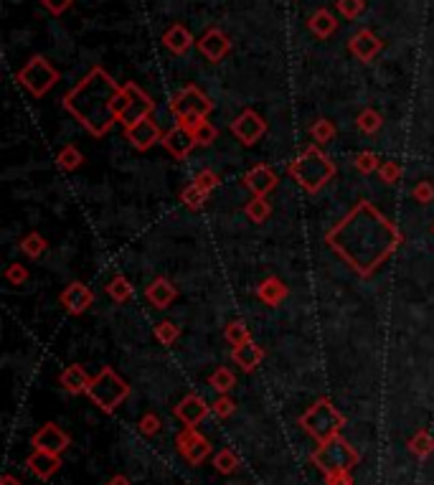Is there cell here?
I'll return each instance as SVG.
<instances>
[{"instance_id":"cell-1","label":"cell","mask_w":434,"mask_h":485,"mask_svg":"<svg viewBox=\"0 0 434 485\" xmlns=\"http://www.w3.org/2000/svg\"><path fill=\"white\" fill-rule=\"evenodd\" d=\"M325 241L353 272L371 277L397 252L402 234L373 203L361 201L327 232Z\"/></svg>"},{"instance_id":"cell-2","label":"cell","mask_w":434,"mask_h":485,"mask_svg":"<svg viewBox=\"0 0 434 485\" xmlns=\"http://www.w3.org/2000/svg\"><path fill=\"white\" fill-rule=\"evenodd\" d=\"M122 104H125V87L114 82L102 66L89 69L82 82L74 84L64 97L66 112L74 114L95 138L107 133L114 122H120Z\"/></svg>"},{"instance_id":"cell-3","label":"cell","mask_w":434,"mask_h":485,"mask_svg":"<svg viewBox=\"0 0 434 485\" xmlns=\"http://www.w3.org/2000/svg\"><path fill=\"white\" fill-rule=\"evenodd\" d=\"M289 176L300 183V188L305 191V193H318V191L325 188L327 183L333 181L335 163L327 158L318 145H310L292 160Z\"/></svg>"},{"instance_id":"cell-4","label":"cell","mask_w":434,"mask_h":485,"mask_svg":"<svg viewBox=\"0 0 434 485\" xmlns=\"http://www.w3.org/2000/svg\"><path fill=\"white\" fill-rule=\"evenodd\" d=\"M300 427L313 437L318 445L340 437V429L346 427V417L335 409L327 399H318L305 414L300 417Z\"/></svg>"},{"instance_id":"cell-5","label":"cell","mask_w":434,"mask_h":485,"mask_svg":"<svg viewBox=\"0 0 434 485\" xmlns=\"http://www.w3.org/2000/svg\"><path fill=\"white\" fill-rule=\"evenodd\" d=\"M87 397L92 399L102 412H114L127 397H130V386H127V381L114 371V369L104 366V369H102L100 373H95L92 381H89Z\"/></svg>"},{"instance_id":"cell-6","label":"cell","mask_w":434,"mask_h":485,"mask_svg":"<svg viewBox=\"0 0 434 485\" xmlns=\"http://www.w3.org/2000/svg\"><path fill=\"white\" fill-rule=\"evenodd\" d=\"M211 109H214V102L208 100L195 84H188V87L178 89L173 102H170V112H173L176 122L186 127H193L195 122L208 120Z\"/></svg>"},{"instance_id":"cell-7","label":"cell","mask_w":434,"mask_h":485,"mask_svg":"<svg viewBox=\"0 0 434 485\" xmlns=\"http://www.w3.org/2000/svg\"><path fill=\"white\" fill-rule=\"evenodd\" d=\"M313 465L318 467V470H323V473H340V470H348L351 473V467L358 465L361 455L356 453V448H353L351 442H346L343 437H333V440L323 442V445H318V450L313 453Z\"/></svg>"},{"instance_id":"cell-8","label":"cell","mask_w":434,"mask_h":485,"mask_svg":"<svg viewBox=\"0 0 434 485\" xmlns=\"http://www.w3.org/2000/svg\"><path fill=\"white\" fill-rule=\"evenodd\" d=\"M18 82L23 84L33 97H44L46 92L59 82V71L51 66L49 59L33 56V59H28V64L18 71Z\"/></svg>"},{"instance_id":"cell-9","label":"cell","mask_w":434,"mask_h":485,"mask_svg":"<svg viewBox=\"0 0 434 485\" xmlns=\"http://www.w3.org/2000/svg\"><path fill=\"white\" fill-rule=\"evenodd\" d=\"M152 109H155V102L150 100L147 92L138 87V84H125V104H122V112H120V122L125 127L135 125V122L150 117Z\"/></svg>"},{"instance_id":"cell-10","label":"cell","mask_w":434,"mask_h":485,"mask_svg":"<svg viewBox=\"0 0 434 485\" xmlns=\"http://www.w3.org/2000/svg\"><path fill=\"white\" fill-rule=\"evenodd\" d=\"M176 445H178V453H181L191 465H201L208 455H211V442H208L201 432H195L193 427H186L183 432H178Z\"/></svg>"},{"instance_id":"cell-11","label":"cell","mask_w":434,"mask_h":485,"mask_svg":"<svg viewBox=\"0 0 434 485\" xmlns=\"http://www.w3.org/2000/svg\"><path fill=\"white\" fill-rule=\"evenodd\" d=\"M231 133H234V138L239 140V143H244V145H254V143H259V140L265 138L267 122L262 120L254 109H244V112L231 122Z\"/></svg>"},{"instance_id":"cell-12","label":"cell","mask_w":434,"mask_h":485,"mask_svg":"<svg viewBox=\"0 0 434 485\" xmlns=\"http://www.w3.org/2000/svg\"><path fill=\"white\" fill-rule=\"evenodd\" d=\"M69 435L64 432L61 427H56L54 422H46L41 429H36L31 437V445L36 450H44V453L51 455H61L64 450L69 448Z\"/></svg>"},{"instance_id":"cell-13","label":"cell","mask_w":434,"mask_h":485,"mask_svg":"<svg viewBox=\"0 0 434 485\" xmlns=\"http://www.w3.org/2000/svg\"><path fill=\"white\" fill-rule=\"evenodd\" d=\"M125 138L127 143H133L135 150H150L155 143L163 140V133H160V127L152 117H145V120L125 127Z\"/></svg>"},{"instance_id":"cell-14","label":"cell","mask_w":434,"mask_h":485,"mask_svg":"<svg viewBox=\"0 0 434 485\" xmlns=\"http://www.w3.org/2000/svg\"><path fill=\"white\" fill-rule=\"evenodd\" d=\"M195 49L201 51V56L208 59V61H221L231 51V41L221 28H208L198 41H195Z\"/></svg>"},{"instance_id":"cell-15","label":"cell","mask_w":434,"mask_h":485,"mask_svg":"<svg viewBox=\"0 0 434 485\" xmlns=\"http://www.w3.org/2000/svg\"><path fill=\"white\" fill-rule=\"evenodd\" d=\"M165 145V150L173 155V158H188L191 150L195 148V138H193V130L186 125H176L170 127L168 133L163 135V140H160Z\"/></svg>"},{"instance_id":"cell-16","label":"cell","mask_w":434,"mask_h":485,"mask_svg":"<svg viewBox=\"0 0 434 485\" xmlns=\"http://www.w3.org/2000/svg\"><path fill=\"white\" fill-rule=\"evenodd\" d=\"M173 414L181 419L186 427H195L198 422H203L208 414V404L203 402L198 394H188V397H183L181 402L173 407Z\"/></svg>"},{"instance_id":"cell-17","label":"cell","mask_w":434,"mask_h":485,"mask_svg":"<svg viewBox=\"0 0 434 485\" xmlns=\"http://www.w3.org/2000/svg\"><path fill=\"white\" fill-rule=\"evenodd\" d=\"M381 38L376 36L373 31H368V28H361L358 33H353L351 41H348V49H351V54L358 61H371L373 56H376L378 51H381Z\"/></svg>"},{"instance_id":"cell-18","label":"cell","mask_w":434,"mask_h":485,"mask_svg":"<svg viewBox=\"0 0 434 485\" xmlns=\"http://www.w3.org/2000/svg\"><path fill=\"white\" fill-rule=\"evenodd\" d=\"M244 186L252 191L254 196H270L272 191L277 188V176L270 165H254L249 173L244 176Z\"/></svg>"},{"instance_id":"cell-19","label":"cell","mask_w":434,"mask_h":485,"mask_svg":"<svg viewBox=\"0 0 434 485\" xmlns=\"http://www.w3.org/2000/svg\"><path fill=\"white\" fill-rule=\"evenodd\" d=\"M92 303H95V295H92V290L82 282H71L69 287L61 292V305L69 310L71 316H82Z\"/></svg>"},{"instance_id":"cell-20","label":"cell","mask_w":434,"mask_h":485,"mask_svg":"<svg viewBox=\"0 0 434 485\" xmlns=\"http://www.w3.org/2000/svg\"><path fill=\"white\" fill-rule=\"evenodd\" d=\"M25 467H28L38 480H49L51 475L61 467V455H51V453H44V450H33V453L28 455V460H25Z\"/></svg>"},{"instance_id":"cell-21","label":"cell","mask_w":434,"mask_h":485,"mask_svg":"<svg viewBox=\"0 0 434 485\" xmlns=\"http://www.w3.org/2000/svg\"><path fill=\"white\" fill-rule=\"evenodd\" d=\"M231 359H234V364L239 366L241 371L249 373V371H254L262 361H265V348L257 346L254 340H246V343H241V346H234Z\"/></svg>"},{"instance_id":"cell-22","label":"cell","mask_w":434,"mask_h":485,"mask_svg":"<svg viewBox=\"0 0 434 485\" xmlns=\"http://www.w3.org/2000/svg\"><path fill=\"white\" fill-rule=\"evenodd\" d=\"M145 297L150 300L152 308L165 310V308H170V303H173V300L178 297V290L173 287V282H170V280L157 277V280H152L150 287L145 290Z\"/></svg>"},{"instance_id":"cell-23","label":"cell","mask_w":434,"mask_h":485,"mask_svg":"<svg viewBox=\"0 0 434 485\" xmlns=\"http://www.w3.org/2000/svg\"><path fill=\"white\" fill-rule=\"evenodd\" d=\"M163 44H165V49H168V51H173V54H178V56H181V54H186V51H188L195 41H193V36H191V31L186 28V25L173 23L168 31L163 33Z\"/></svg>"},{"instance_id":"cell-24","label":"cell","mask_w":434,"mask_h":485,"mask_svg":"<svg viewBox=\"0 0 434 485\" xmlns=\"http://www.w3.org/2000/svg\"><path fill=\"white\" fill-rule=\"evenodd\" d=\"M257 297L265 305H270V308H277L284 297H287V285H284L279 277H267V280H262V282H259Z\"/></svg>"},{"instance_id":"cell-25","label":"cell","mask_w":434,"mask_h":485,"mask_svg":"<svg viewBox=\"0 0 434 485\" xmlns=\"http://www.w3.org/2000/svg\"><path fill=\"white\" fill-rule=\"evenodd\" d=\"M59 381H61V386L69 391V394H82V391L89 389V381H92V376H89V373L84 371L79 364H71V366H66V369L61 371Z\"/></svg>"},{"instance_id":"cell-26","label":"cell","mask_w":434,"mask_h":485,"mask_svg":"<svg viewBox=\"0 0 434 485\" xmlns=\"http://www.w3.org/2000/svg\"><path fill=\"white\" fill-rule=\"evenodd\" d=\"M308 28L315 33L318 38H330L335 31H338V20H335V16L327 8H318V11L310 16L308 20Z\"/></svg>"},{"instance_id":"cell-27","label":"cell","mask_w":434,"mask_h":485,"mask_svg":"<svg viewBox=\"0 0 434 485\" xmlns=\"http://www.w3.org/2000/svg\"><path fill=\"white\" fill-rule=\"evenodd\" d=\"M244 214H246V219L254 221V224H265V221L270 219V214H272V206H270V201H267L265 196H254L252 201L246 203Z\"/></svg>"},{"instance_id":"cell-28","label":"cell","mask_w":434,"mask_h":485,"mask_svg":"<svg viewBox=\"0 0 434 485\" xmlns=\"http://www.w3.org/2000/svg\"><path fill=\"white\" fill-rule=\"evenodd\" d=\"M208 386L214 391H219V394H227V391H231L234 386H236V376H234L231 369L221 366V369H216V371L208 376Z\"/></svg>"},{"instance_id":"cell-29","label":"cell","mask_w":434,"mask_h":485,"mask_svg":"<svg viewBox=\"0 0 434 485\" xmlns=\"http://www.w3.org/2000/svg\"><path fill=\"white\" fill-rule=\"evenodd\" d=\"M409 450L416 457H429L434 453V437L429 435L427 429H419L414 437L409 440Z\"/></svg>"},{"instance_id":"cell-30","label":"cell","mask_w":434,"mask_h":485,"mask_svg":"<svg viewBox=\"0 0 434 485\" xmlns=\"http://www.w3.org/2000/svg\"><path fill=\"white\" fill-rule=\"evenodd\" d=\"M356 125H358L361 133L366 135H376L378 130H381V125H384V117L376 112V109H363V112L358 114V120H356Z\"/></svg>"},{"instance_id":"cell-31","label":"cell","mask_w":434,"mask_h":485,"mask_svg":"<svg viewBox=\"0 0 434 485\" xmlns=\"http://www.w3.org/2000/svg\"><path fill=\"white\" fill-rule=\"evenodd\" d=\"M193 138H195V145H211V143H216V135H219V130L214 127V122H208V120H201V122H195L193 127Z\"/></svg>"},{"instance_id":"cell-32","label":"cell","mask_w":434,"mask_h":485,"mask_svg":"<svg viewBox=\"0 0 434 485\" xmlns=\"http://www.w3.org/2000/svg\"><path fill=\"white\" fill-rule=\"evenodd\" d=\"M107 292H109V297H112L114 303H127V300H130V297H133V285L127 282L125 277H120V275H117V277H112V282L107 285Z\"/></svg>"},{"instance_id":"cell-33","label":"cell","mask_w":434,"mask_h":485,"mask_svg":"<svg viewBox=\"0 0 434 485\" xmlns=\"http://www.w3.org/2000/svg\"><path fill=\"white\" fill-rule=\"evenodd\" d=\"M44 249H46V239L41 236V234H36V232H31L28 236H23V239H20V252H23L25 257L36 259V257H41V254H44Z\"/></svg>"},{"instance_id":"cell-34","label":"cell","mask_w":434,"mask_h":485,"mask_svg":"<svg viewBox=\"0 0 434 485\" xmlns=\"http://www.w3.org/2000/svg\"><path fill=\"white\" fill-rule=\"evenodd\" d=\"M214 467L219 470L221 475H231L236 467H239V457L231 453V450H219V453L214 455Z\"/></svg>"},{"instance_id":"cell-35","label":"cell","mask_w":434,"mask_h":485,"mask_svg":"<svg viewBox=\"0 0 434 485\" xmlns=\"http://www.w3.org/2000/svg\"><path fill=\"white\" fill-rule=\"evenodd\" d=\"M56 163L61 165L64 170H76L79 165L84 163V158H82V152L76 150L74 145H66V148H61V150H59Z\"/></svg>"},{"instance_id":"cell-36","label":"cell","mask_w":434,"mask_h":485,"mask_svg":"<svg viewBox=\"0 0 434 485\" xmlns=\"http://www.w3.org/2000/svg\"><path fill=\"white\" fill-rule=\"evenodd\" d=\"M181 201L186 203L188 208H201L203 203L208 201V191H203V188H198L195 183H191L188 188H183V193H181Z\"/></svg>"},{"instance_id":"cell-37","label":"cell","mask_w":434,"mask_h":485,"mask_svg":"<svg viewBox=\"0 0 434 485\" xmlns=\"http://www.w3.org/2000/svg\"><path fill=\"white\" fill-rule=\"evenodd\" d=\"M310 135H313V140L318 145L330 143V140L335 138V125L330 120H318V122H313V127H310Z\"/></svg>"},{"instance_id":"cell-38","label":"cell","mask_w":434,"mask_h":485,"mask_svg":"<svg viewBox=\"0 0 434 485\" xmlns=\"http://www.w3.org/2000/svg\"><path fill=\"white\" fill-rule=\"evenodd\" d=\"M224 335H227V340L231 343V346H241V343H246L249 338V328L244 325L241 321H234L227 325V330H224Z\"/></svg>"},{"instance_id":"cell-39","label":"cell","mask_w":434,"mask_h":485,"mask_svg":"<svg viewBox=\"0 0 434 485\" xmlns=\"http://www.w3.org/2000/svg\"><path fill=\"white\" fill-rule=\"evenodd\" d=\"M181 335V328L176 325V323H170V321H160L155 323V338L163 343V346H170L173 340Z\"/></svg>"},{"instance_id":"cell-40","label":"cell","mask_w":434,"mask_h":485,"mask_svg":"<svg viewBox=\"0 0 434 485\" xmlns=\"http://www.w3.org/2000/svg\"><path fill=\"white\" fill-rule=\"evenodd\" d=\"M335 8H338L340 16H346L348 20H353L363 13L366 0H335Z\"/></svg>"},{"instance_id":"cell-41","label":"cell","mask_w":434,"mask_h":485,"mask_svg":"<svg viewBox=\"0 0 434 485\" xmlns=\"http://www.w3.org/2000/svg\"><path fill=\"white\" fill-rule=\"evenodd\" d=\"M411 198H414L416 203H432L434 201V183H429V181H419L414 186V191H411Z\"/></svg>"},{"instance_id":"cell-42","label":"cell","mask_w":434,"mask_h":485,"mask_svg":"<svg viewBox=\"0 0 434 485\" xmlns=\"http://www.w3.org/2000/svg\"><path fill=\"white\" fill-rule=\"evenodd\" d=\"M193 183L198 186V188H203V191H208V193H211L214 188H219L221 178L216 176L214 170H201V173H195Z\"/></svg>"},{"instance_id":"cell-43","label":"cell","mask_w":434,"mask_h":485,"mask_svg":"<svg viewBox=\"0 0 434 485\" xmlns=\"http://www.w3.org/2000/svg\"><path fill=\"white\" fill-rule=\"evenodd\" d=\"M378 176H381V181H384L386 186H391V183H397L399 178H402V168H399L397 160H386V163H381V168H378Z\"/></svg>"},{"instance_id":"cell-44","label":"cell","mask_w":434,"mask_h":485,"mask_svg":"<svg viewBox=\"0 0 434 485\" xmlns=\"http://www.w3.org/2000/svg\"><path fill=\"white\" fill-rule=\"evenodd\" d=\"M356 168L368 176V173H373V170L381 168V160L376 158V152H358V158H356Z\"/></svg>"},{"instance_id":"cell-45","label":"cell","mask_w":434,"mask_h":485,"mask_svg":"<svg viewBox=\"0 0 434 485\" xmlns=\"http://www.w3.org/2000/svg\"><path fill=\"white\" fill-rule=\"evenodd\" d=\"M234 409H236V404H234V399H229L227 394H221V397L214 402V414L219 417V419H227V417H231Z\"/></svg>"},{"instance_id":"cell-46","label":"cell","mask_w":434,"mask_h":485,"mask_svg":"<svg viewBox=\"0 0 434 485\" xmlns=\"http://www.w3.org/2000/svg\"><path fill=\"white\" fill-rule=\"evenodd\" d=\"M160 427H163V424H160V417L152 414V412H147V414L140 419V432H143V435H147V437L155 435Z\"/></svg>"},{"instance_id":"cell-47","label":"cell","mask_w":434,"mask_h":485,"mask_svg":"<svg viewBox=\"0 0 434 485\" xmlns=\"http://www.w3.org/2000/svg\"><path fill=\"white\" fill-rule=\"evenodd\" d=\"M6 280L13 285H23L25 280H28V270H25L23 265H11L6 270Z\"/></svg>"},{"instance_id":"cell-48","label":"cell","mask_w":434,"mask_h":485,"mask_svg":"<svg viewBox=\"0 0 434 485\" xmlns=\"http://www.w3.org/2000/svg\"><path fill=\"white\" fill-rule=\"evenodd\" d=\"M325 485H356L348 470H340V473H327L325 475Z\"/></svg>"},{"instance_id":"cell-49","label":"cell","mask_w":434,"mask_h":485,"mask_svg":"<svg viewBox=\"0 0 434 485\" xmlns=\"http://www.w3.org/2000/svg\"><path fill=\"white\" fill-rule=\"evenodd\" d=\"M71 3H74V0H44L46 11L54 13V16H61V13H66L71 8Z\"/></svg>"},{"instance_id":"cell-50","label":"cell","mask_w":434,"mask_h":485,"mask_svg":"<svg viewBox=\"0 0 434 485\" xmlns=\"http://www.w3.org/2000/svg\"><path fill=\"white\" fill-rule=\"evenodd\" d=\"M0 485H23L18 478H13V475H3V480H0Z\"/></svg>"},{"instance_id":"cell-51","label":"cell","mask_w":434,"mask_h":485,"mask_svg":"<svg viewBox=\"0 0 434 485\" xmlns=\"http://www.w3.org/2000/svg\"><path fill=\"white\" fill-rule=\"evenodd\" d=\"M107 485H130V480H127L125 475H114V478L109 480Z\"/></svg>"},{"instance_id":"cell-52","label":"cell","mask_w":434,"mask_h":485,"mask_svg":"<svg viewBox=\"0 0 434 485\" xmlns=\"http://www.w3.org/2000/svg\"><path fill=\"white\" fill-rule=\"evenodd\" d=\"M239 485H244V483H239Z\"/></svg>"}]
</instances>
